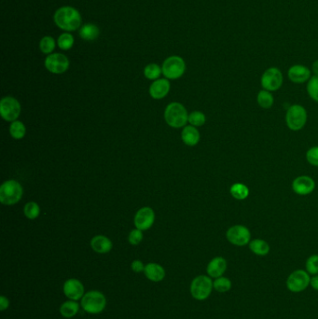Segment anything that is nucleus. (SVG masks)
I'll return each mask as SVG.
<instances>
[{
	"instance_id": "nucleus-1",
	"label": "nucleus",
	"mask_w": 318,
	"mask_h": 319,
	"mask_svg": "<svg viewBox=\"0 0 318 319\" xmlns=\"http://www.w3.org/2000/svg\"><path fill=\"white\" fill-rule=\"evenodd\" d=\"M53 18L56 26L64 31H75L82 26V16L80 12L68 6L58 9Z\"/></svg>"
},
{
	"instance_id": "nucleus-2",
	"label": "nucleus",
	"mask_w": 318,
	"mask_h": 319,
	"mask_svg": "<svg viewBox=\"0 0 318 319\" xmlns=\"http://www.w3.org/2000/svg\"><path fill=\"white\" fill-rule=\"evenodd\" d=\"M164 119L173 128H181L189 123V114L182 104L173 102L164 110Z\"/></svg>"
},
{
	"instance_id": "nucleus-3",
	"label": "nucleus",
	"mask_w": 318,
	"mask_h": 319,
	"mask_svg": "<svg viewBox=\"0 0 318 319\" xmlns=\"http://www.w3.org/2000/svg\"><path fill=\"white\" fill-rule=\"evenodd\" d=\"M81 306L88 314H101L107 307V298L99 290H90L81 300Z\"/></svg>"
},
{
	"instance_id": "nucleus-4",
	"label": "nucleus",
	"mask_w": 318,
	"mask_h": 319,
	"mask_svg": "<svg viewBox=\"0 0 318 319\" xmlns=\"http://www.w3.org/2000/svg\"><path fill=\"white\" fill-rule=\"evenodd\" d=\"M24 194L23 187L18 181H7L0 187V202L4 206H14Z\"/></svg>"
},
{
	"instance_id": "nucleus-5",
	"label": "nucleus",
	"mask_w": 318,
	"mask_h": 319,
	"mask_svg": "<svg viewBox=\"0 0 318 319\" xmlns=\"http://www.w3.org/2000/svg\"><path fill=\"white\" fill-rule=\"evenodd\" d=\"M213 288V281L210 276L198 275L191 281L190 294L196 301H205L209 298Z\"/></svg>"
},
{
	"instance_id": "nucleus-6",
	"label": "nucleus",
	"mask_w": 318,
	"mask_h": 319,
	"mask_svg": "<svg viewBox=\"0 0 318 319\" xmlns=\"http://www.w3.org/2000/svg\"><path fill=\"white\" fill-rule=\"evenodd\" d=\"M307 111L301 105H293L286 113L287 126L294 132L301 131L307 123Z\"/></svg>"
},
{
	"instance_id": "nucleus-7",
	"label": "nucleus",
	"mask_w": 318,
	"mask_h": 319,
	"mask_svg": "<svg viewBox=\"0 0 318 319\" xmlns=\"http://www.w3.org/2000/svg\"><path fill=\"white\" fill-rule=\"evenodd\" d=\"M284 83L283 73L277 67H270L266 69L262 74L261 78V84L263 90H266L269 92H275L282 87Z\"/></svg>"
},
{
	"instance_id": "nucleus-8",
	"label": "nucleus",
	"mask_w": 318,
	"mask_h": 319,
	"mask_svg": "<svg viewBox=\"0 0 318 319\" xmlns=\"http://www.w3.org/2000/svg\"><path fill=\"white\" fill-rule=\"evenodd\" d=\"M162 70L166 78L176 79L184 75L186 64L181 57L170 56L163 64Z\"/></svg>"
},
{
	"instance_id": "nucleus-9",
	"label": "nucleus",
	"mask_w": 318,
	"mask_h": 319,
	"mask_svg": "<svg viewBox=\"0 0 318 319\" xmlns=\"http://www.w3.org/2000/svg\"><path fill=\"white\" fill-rule=\"evenodd\" d=\"M226 238L233 246L244 247L249 245L251 241V232L247 227L244 225H234L228 229Z\"/></svg>"
},
{
	"instance_id": "nucleus-10",
	"label": "nucleus",
	"mask_w": 318,
	"mask_h": 319,
	"mask_svg": "<svg viewBox=\"0 0 318 319\" xmlns=\"http://www.w3.org/2000/svg\"><path fill=\"white\" fill-rule=\"evenodd\" d=\"M21 111V104L16 98L11 96L2 98L0 102V114L6 122L13 123L17 121L20 117Z\"/></svg>"
},
{
	"instance_id": "nucleus-11",
	"label": "nucleus",
	"mask_w": 318,
	"mask_h": 319,
	"mask_svg": "<svg viewBox=\"0 0 318 319\" xmlns=\"http://www.w3.org/2000/svg\"><path fill=\"white\" fill-rule=\"evenodd\" d=\"M311 278L307 272L303 270H296L288 276L287 280V287L291 292L299 293L305 290L310 285Z\"/></svg>"
},
{
	"instance_id": "nucleus-12",
	"label": "nucleus",
	"mask_w": 318,
	"mask_h": 319,
	"mask_svg": "<svg viewBox=\"0 0 318 319\" xmlns=\"http://www.w3.org/2000/svg\"><path fill=\"white\" fill-rule=\"evenodd\" d=\"M45 67L52 74H63L69 67V60L65 54L51 53L45 59Z\"/></svg>"
},
{
	"instance_id": "nucleus-13",
	"label": "nucleus",
	"mask_w": 318,
	"mask_h": 319,
	"mask_svg": "<svg viewBox=\"0 0 318 319\" xmlns=\"http://www.w3.org/2000/svg\"><path fill=\"white\" fill-rule=\"evenodd\" d=\"M63 291L68 300H73L77 302L81 301L84 294L86 293L84 285L77 278L67 279L63 286Z\"/></svg>"
},
{
	"instance_id": "nucleus-14",
	"label": "nucleus",
	"mask_w": 318,
	"mask_h": 319,
	"mask_svg": "<svg viewBox=\"0 0 318 319\" xmlns=\"http://www.w3.org/2000/svg\"><path fill=\"white\" fill-rule=\"evenodd\" d=\"M155 222V213L150 207H142L136 212L134 216V226L140 231H147L150 229Z\"/></svg>"
},
{
	"instance_id": "nucleus-15",
	"label": "nucleus",
	"mask_w": 318,
	"mask_h": 319,
	"mask_svg": "<svg viewBox=\"0 0 318 319\" xmlns=\"http://www.w3.org/2000/svg\"><path fill=\"white\" fill-rule=\"evenodd\" d=\"M315 189V182L309 175H300L292 182V190L296 194L305 196L312 193Z\"/></svg>"
},
{
	"instance_id": "nucleus-16",
	"label": "nucleus",
	"mask_w": 318,
	"mask_h": 319,
	"mask_svg": "<svg viewBox=\"0 0 318 319\" xmlns=\"http://www.w3.org/2000/svg\"><path fill=\"white\" fill-rule=\"evenodd\" d=\"M288 78L296 84L308 83L311 78V70L303 65H294L288 69Z\"/></svg>"
},
{
	"instance_id": "nucleus-17",
	"label": "nucleus",
	"mask_w": 318,
	"mask_h": 319,
	"mask_svg": "<svg viewBox=\"0 0 318 319\" xmlns=\"http://www.w3.org/2000/svg\"><path fill=\"white\" fill-rule=\"evenodd\" d=\"M170 83L167 78L156 79L149 87V94L153 99H163L170 91Z\"/></svg>"
},
{
	"instance_id": "nucleus-18",
	"label": "nucleus",
	"mask_w": 318,
	"mask_h": 319,
	"mask_svg": "<svg viewBox=\"0 0 318 319\" xmlns=\"http://www.w3.org/2000/svg\"><path fill=\"white\" fill-rule=\"evenodd\" d=\"M227 266H228L227 261L224 257H215L212 258L208 263L207 268H206V272L211 278L215 279V278L221 277L225 273Z\"/></svg>"
},
{
	"instance_id": "nucleus-19",
	"label": "nucleus",
	"mask_w": 318,
	"mask_h": 319,
	"mask_svg": "<svg viewBox=\"0 0 318 319\" xmlns=\"http://www.w3.org/2000/svg\"><path fill=\"white\" fill-rule=\"evenodd\" d=\"M144 273L149 281L154 282V283L162 282L165 277V274H166L164 268L158 263H148L145 266Z\"/></svg>"
},
{
	"instance_id": "nucleus-20",
	"label": "nucleus",
	"mask_w": 318,
	"mask_h": 319,
	"mask_svg": "<svg viewBox=\"0 0 318 319\" xmlns=\"http://www.w3.org/2000/svg\"><path fill=\"white\" fill-rule=\"evenodd\" d=\"M91 247L94 252L98 254H107L112 249L111 240L105 235H96L91 240Z\"/></svg>"
},
{
	"instance_id": "nucleus-21",
	"label": "nucleus",
	"mask_w": 318,
	"mask_h": 319,
	"mask_svg": "<svg viewBox=\"0 0 318 319\" xmlns=\"http://www.w3.org/2000/svg\"><path fill=\"white\" fill-rule=\"evenodd\" d=\"M181 138L187 146L194 147L200 142V132L192 125L185 126L181 133Z\"/></svg>"
},
{
	"instance_id": "nucleus-22",
	"label": "nucleus",
	"mask_w": 318,
	"mask_h": 319,
	"mask_svg": "<svg viewBox=\"0 0 318 319\" xmlns=\"http://www.w3.org/2000/svg\"><path fill=\"white\" fill-rule=\"evenodd\" d=\"M81 304L77 303V301H73V300H68L67 302L63 303L60 306V314L63 317L65 318H72L75 315H77L80 308H81Z\"/></svg>"
},
{
	"instance_id": "nucleus-23",
	"label": "nucleus",
	"mask_w": 318,
	"mask_h": 319,
	"mask_svg": "<svg viewBox=\"0 0 318 319\" xmlns=\"http://www.w3.org/2000/svg\"><path fill=\"white\" fill-rule=\"evenodd\" d=\"M249 249L256 256H266L270 252L269 244L262 239H254L249 243Z\"/></svg>"
},
{
	"instance_id": "nucleus-24",
	"label": "nucleus",
	"mask_w": 318,
	"mask_h": 319,
	"mask_svg": "<svg viewBox=\"0 0 318 319\" xmlns=\"http://www.w3.org/2000/svg\"><path fill=\"white\" fill-rule=\"evenodd\" d=\"M99 28L93 24H86L80 29V36L85 41H94L99 36Z\"/></svg>"
},
{
	"instance_id": "nucleus-25",
	"label": "nucleus",
	"mask_w": 318,
	"mask_h": 319,
	"mask_svg": "<svg viewBox=\"0 0 318 319\" xmlns=\"http://www.w3.org/2000/svg\"><path fill=\"white\" fill-rule=\"evenodd\" d=\"M230 193L236 200L243 201L249 196V189L243 183H234L231 185Z\"/></svg>"
},
{
	"instance_id": "nucleus-26",
	"label": "nucleus",
	"mask_w": 318,
	"mask_h": 319,
	"mask_svg": "<svg viewBox=\"0 0 318 319\" xmlns=\"http://www.w3.org/2000/svg\"><path fill=\"white\" fill-rule=\"evenodd\" d=\"M256 103L263 109H269L273 106L274 98L271 92L266 91V90H262L260 93H257Z\"/></svg>"
},
{
	"instance_id": "nucleus-27",
	"label": "nucleus",
	"mask_w": 318,
	"mask_h": 319,
	"mask_svg": "<svg viewBox=\"0 0 318 319\" xmlns=\"http://www.w3.org/2000/svg\"><path fill=\"white\" fill-rule=\"evenodd\" d=\"M10 134L12 138L19 140L25 137L26 134V128L25 124L20 121H15L11 123L10 126Z\"/></svg>"
},
{
	"instance_id": "nucleus-28",
	"label": "nucleus",
	"mask_w": 318,
	"mask_h": 319,
	"mask_svg": "<svg viewBox=\"0 0 318 319\" xmlns=\"http://www.w3.org/2000/svg\"><path fill=\"white\" fill-rule=\"evenodd\" d=\"M213 287L217 292L225 293L231 290V281L229 278L224 277V276L215 278V281L213 282Z\"/></svg>"
},
{
	"instance_id": "nucleus-29",
	"label": "nucleus",
	"mask_w": 318,
	"mask_h": 319,
	"mask_svg": "<svg viewBox=\"0 0 318 319\" xmlns=\"http://www.w3.org/2000/svg\"><path fill=\"white\" fill-rule=\"evenodd\" d=\"M162 73H163L162 68L156 64H149L144 69L145 77H147L148 79H151V81L159 79Z\"/></svg>"
},
{
	"instance_id": "nucleus-30",
	"label": "nucleus",
	"mask_w": 318,
	"mask_h": 319,
	"mask_svg": "<svg viewBox=\"0 0 318 319\" xmlns=\"http://www.w3.org/2000/svg\"><path fill=\"white\" fill-rule=\"evenodd\" d=\"M24 213L28 220H36L41 214V207L35 202H29L24 207Z\"/></svg>"
},
{
	"instance_id": "nucleus-31",
	"label": "nucleus",
	"mask_w": 318,
	"mask_h": 319,
	"mask_svg": "<svg viewBox=\"0 0 318 319\" xmlns=\"http://www.w3.org/2000/svg\"><path fill=\"white\" fill-rule=\"evenodd\" d=\"M74 36H72L71 34L69 33H64L62 34L61 36L58 37V41H57V45L64 51H67V50H70L73 45H74Z\"/></svg>"
},
{
	"instance_id": "nucleus-32",
	"label": "nucleus",
	"mask_w": 318,
	"mask_h": 319,
	"mask_svg": "<svg viewBox=\"0 0 318 319\" xmlns=\"http://www.w3.org/2000/svg\"><path fill=\"white\" fill-rule=\"evenodd\" d=\"M308 95L318 103V76H313L309 79L306 86Z\"/></svg>"
},
{
	"instance_id": "nucleus-33",
	"label": "nucleus",
	"mask_w": 318,
	"mask_h": 319,
	"mask_svg": "<svg viewBox=\"0 0 318 319\" xmlns=\"http://www.w3.org/2000/svg\"><path fill=\"white\" fill-rule=\"evenodd\" d=\"M39 48L43 53L51 54V52L55 49V42L53 37L50 36H44L39 42Z\"/></svg>"
},
{
	"instance_id": "nucleus-34",
	"label": "nucleus",
	"mask_w": 318,
	"mask_h": 319,
	"mask_svg": "<svg viewBox=\"0 0 318 319\" xmlns=\"http://www.w3.org/2000/svg\"><path fill=\"white\" fill-rule=\"evenodd\" d=\"M190 125L194 126V127H200L203 126L206 122V117L205 114L201 111H193L191 113L189 114V121Z\"/></svg>"
},
{
	"instance_id": "nucleus-35",
	"label": "nucleus",
	"mask_w": 318,
	"mask_h": 319,
	"mask_svg": "<svg viewBox=\"0 0 318 319\" xmlns=\"http://www.w3.org/2000/svg\"><path fill=\"white\" fill-rule=\"evenodd\" d=\"M306 271L310 274H318V255H312L306 261Z\"/></svg>"
},
{
	"instance_id": "nucleus-36",
	"label": "nucleus",
	"mask_w": 318,
	"mask_h": 319,
	"mask_svg": "<svg viewBox=\"0 0 318 319\" xmlns=\"http://www.w3.org/2000/svg\"><path fill=\"white\" fill-rule=\"evenodd\" d=\"M306 160L310 165L318 167V146L308 149L306 152Z\"/></svg>"
},
{
	"instance_id": "nucleus-37",
	"label": "nucleus",
	"mask_w": 318,
	"mask_h": 319,
	"mask_svg": "<svg viewBox=\"0 0 318 319\" xmlns=\"http://www.w3.org/2000/svg\"><path fill=\"white\" fill-rule=\"evenodd\" d=\"M143 240V233L142 231L138 229H134L129 233L128 241L132 246H137Z\"/></svg>"
},
{
	"instance_id": "nucleus-38",
	"label": "nucleus",
	"mask_w": 318,
	"mask_h": 319,
	"mask_svg": "<svg viewBox=\"0 0 318 319\" xmlns=\"http://www.w3.org/2000/svg\"><path fill=\"white\" fill-rule=\"evenodd\" d=\"M145 266H146V265H144V263H142L141 261H139V260H135V261H133V263H131V269H132V271L136 273L144 272Z\"/></svg>"
},
{
	"instance_id": "nucleus-39",
	"label": "nucleus",
	"mask_w": 318,
	"mask_h": 319,
	"mask_svg": "<svg viewBox=\"0 0 318 319\" xmlns=\"http://www.w3.org/2000/svg\"><path fill=\"white\" fill-rule=\"evenodd\" d=\"M9 307H10V300L4 295H2L0 297V311L4 312Z\"/></svg>"
},
{
	"instance_id": "nucleus-40",
	"label": "nucleus",
	"mask_w": 318,
	"mask_h": 319,
	"mask_svg": "<svg viewBox=\"0 0 318 319\" xmlns=\"http://www.w3.org/2000/svg\"><path fill=\"white\" fill-rule=\"evenodd\" d=\"M310 285H311V287H312L313 289L318 290V274L317 275H314L313 277L311 278Z\"/></svg>"
},
{
	"instance_id": "nucleus-41",
	"label": "nucleus",
	"mask_w": 318,
	"mask_h": 319,
	"mask_svg": "<svg viewBox=\"0 0 318 319\" xmlns=\"http://www.w3.org/2000/svg\"><path fill=\"white\" fill-rule=\"evenodd\" d=\"M312 71H313L314 76H318V60H315L313 63V66H312Z\"/></svg>"
}]
</instances>
